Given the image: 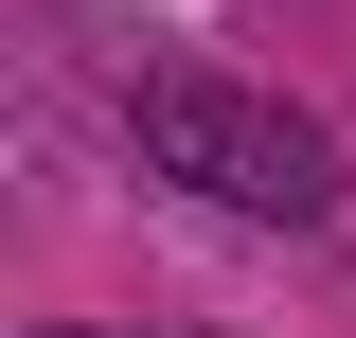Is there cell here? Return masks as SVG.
<instances>
[{"label":"cell","mask_w":356,"mask_h":338,"mask_svg":"<svg viewBox=\"0 0 356 338\" xmlns=\"http://www.w3.org/2000/svg\"><path fill=\"white\" fill-rule=\"evenodd\" d=\"M107 125L143 143V178H178V196H214V214H267V232H303V214H339V143L303 125V107H267V89L232 72H125L107 89Z\"/></svg>","instance_id":"1"}]
</instances>
